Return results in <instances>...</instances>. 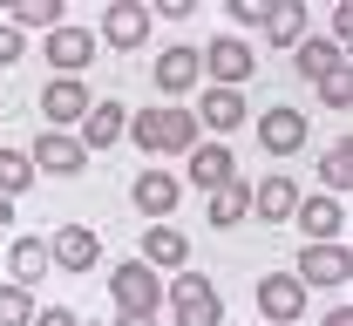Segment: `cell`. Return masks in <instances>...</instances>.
<instances>
[{
    "label": "cell",
    "mask_w": 353,
    "mask_h": 326,
    "mask_svg": "<svg viewBox=\"0 0 353 326\" xmlns=\"http://www.w3.org/2000/svg\"><path fill=\"white\" fill-rule=\"evenodd\" d=\"M130 143L150 150V156H163V150L190 156L197 150V116L190 109H130Z\"/></svg>",
    "instance_id": "cell-1"
},
{
    "label": "cell",
    "mask_w": 353,
    "mask_h": 326,
    "mask_svg": "<svg viewBox=\"0 0 353 326\" xmlns=\"http://www.w3.org/2000/svg\"><path fill=\"white\" fill-rule=\"evenodd\" d=\"M109 299H116L123 320H157V306H163V279H157L143 258H123L116 279H109Z\"/></svg>",
    "instance_id": "cell-2"
},
{
    "label": "cell",
    "mask_w": 353,
    "mask_h": 326,
    "mask_svg": "<svg viewBox=\"0 0 353 326\" xmlns=\"http://www.w3.org/2000/svg\"><path fill=\"white\" fill-rule=\"evenodd\" d=\"M163 299L176 306V326H224V299L204 272H176V285H163Z\"/></svg>",
    "instance_id": "cell-3"
},
{
    "label": "cell",
    "mask_w": 353,
    "mask_h": 326,
    "mask_svg": "<svg viewBox=\"0 0 353 326\" xmlns=\"http://www.w3.org/2000/svg\"><path fill=\"white\" fill-rule=\"evenodd\" d=\"M197 61H204L211 89H245L259 75V54H252V41H238V34H218L211 48H197Z\"/></svg>",
    "instance_id": "cell-4"
},
{
    "label": "cell",
    "mask_w": 353,
    "mask_h": 326,
    "mask_svg": "<svg viewBox=\"0 0 353 326\" xmlns=\"http://www.w3.org/2000/svg\"><path fill=\"white\" fill-rule=\"evenodd\" d=\"M292 279H299V285H347V279H353L347 238H340V245H306V252H299V265H292Z\"/></svg>",
    "instance_id": "cell-5"
},
{
    "label": "cell",
    "mask_w": 353,
    "mask_h": 326,
    "mask_svg": "<svg viewBox=\"0 0 353 326\" xmlns=\"http://www.w3.org/2000/svg\"><path fill=\"white\" fill-rule=\"evenodd\" d=\"M306 136H312V123L292 109V102H279V109H265V116H259L265 156H292V150H306Z\"/></svg>",
    "instance_id": "cell-6"
},
{
    "label": "cell",
    "mask_w": 353,
    "mask_h": 326,
    "mask_svg": "<svg viewBox=\"0 0 353 326\" xmlns=\"http://www.w3.org/2000/svg\"><path fill=\"white\" fill-rule=\"evenodd\" d=\"M28 163H34V177H41V170H48V177H82V170H88V150L68 136V130H48V136L28 150Z\"/></svg>",
    "instance_id": "cell-7"
},
{
    "label": "cell",
    "mask_w": 353,
    "mask_h": 326,
    "mask_svg": "<svg viewBox=\"0 0 353 326\" xmlns=\"http://www.w3.org/2000/svg\"><path fill=\"white\" fill-rule=\"evenodd\" d=\"M95 41L123 48V54L143 48V41H150V7H143V0H116V7H102V34H95Z\"/></svg>",
    "instance_id": "cell-8"
},
{
    "label": "cell",
    "mask_w": 353,
    "mask_h": 326,
    "mask_svg": "<svg viewBox=\"0 0 353 326\" xmlns=\"http://www.w3.org/2000/svg\"><path fill=\"white\" fill-rule=\"evenodd\" d=\"M95 258H102V238L88 225H61L48 238V265H61V272H95Z\"/></svg>",
    "instance_id": "cell-9"
},
{
    "label": "cell",
    "mask_w": 353,
    "mask_h": 326,
    "mask_svg": "<svg viewBox=\"0 0 353 326\" xmlns=\"http://www.w3.org/2000/svg\"><path fill=\"white\" fill-rule=\"evenodd\" d=\"M190 116H197V130H211V136L224 143L238 123H245V116H252V109H245V89H204Z\"/></svg>",
    "instance_id": "cell-10"
},
{
    "label": "cell",
    "mask_w": 353,
    "mask_h": 326,
    "mask_svg": "<svg viewBox=\"0 0 353 326\" xmlns=\"http://www.w3.org/2000/svg\"><path fill=\"white\" fill-rule=\"evenodd\" d=\"M88 102H95V95H88L82 75H54V82L41 89V116L54 123V130H68V123H82V116H88Z\"/></svg>",
    "instance_id": "cell-11"
},
{
    "label": "cell",
    "mask_w": 353,
    "mask_h": 326,
    "mask_svg": "<svg viewBox=\"0 0 353 326\" xmlns=\"http://www.w3.org/2000/svg\"><path fill=\"white\" fill-rule=\"evenodd\" d=\"M176 197H183V177H176V170H143V177L130 184V204L143 211V218H157V225L176 211Z\"/></svg>",
    "instance_id": "cell-12"
},
{
    "label": "cell",
    "mask_w": 353,
    "mask_h": 326,
    "mask_svg": "<svg viewBox=\"0 0 353 326\" xmlns=\"http://www.w3.org/2000/svg\"><path fill=\"white\" fill-rule=\"evenodd\" d=\"M48 61H54V75H82L88 61H95V28L61 21V28L48 34Z\"/></svg>",
    "instance_id": "cell-13"
},
{
    "label": "cell",
    "mask_w": 353,
    "mask_h": 326,
    "mask_svg": "<svg viewBox=\"0 0 353 326\" xmlns=\"http://www.w3.org/2000/svg\"><path fill=\"white\" fill-rule=\"evenodd\" d=\"M259 313L272 326H292L299 313H306V285L292 279V272H272V279H259Z\"/></svg>",
    "instance_id": "cell-14"
},
{
    "label": "cell",
    "mask_w": 353,
    "mask_h": 326,
    "mask_svg": "<svg viewBox=\"0 0 353 326\" xmlns=\"http://www.w3.org/2000/svg\"><path fill=\"white\" fill-rule=\"evenodd\" d=\"M292 225H299L312 245H340V232H347V204H333V197H299Z\"/></svg>",
    "instance_id": "cell-15"
},
{
    "label": "cell",
    "mask_w": 353,
    "mask_h": 326,
    "mask_svg": "<svg viewBox=\"0 0 353 326\" xmlns=\"http://www.w3.org/2000/svg\"><path fill=\"white\" fill-rule=\"evenodd\" d=\"M150 75H157V89L163 95H190L197 89V82H204V61H197V48H163V54H157V68H150Z\"/></svg>",
    "instance_id": "cell-16"
},
{
    "label": "cell",
    "mask_w": 353,
    "mask_h": 326,
    "mask_svg": "<svg viewBox=\"0 0 353 326\" xmlns=\"http://www.w3.org/2000/svg\"><path fill=\"white\" fill-rule=\"evenodd\" d=\"M299 211V184L285 177V170H272V177H259L252 184V218H265V225H285Z\"/></svg>",
    "instance_id": "cell-17"
},
{
    "label": "cell",
    "mask_w": 353,
    "mask_h": 326,
    "mask_svg": "<svg viewBox=\"0 0 353 326\" xmlns=\"http://www.w3.org/2000/svg\"><path fill=\"white\" fill-rule=\"evenodd\" d=\"M143 265L150 272H190V238L176 225H150L143 232Z\"/></svg>",
    "instance_id": "cell-18"
},
{
    "label": "cell",
    "mask_w": 353,
    "mask_h": 326,
    "mask_svg": "<svg viewBox=\"0 0 353 326\" xmlns=\"http://www.w3.org/2000/svg\"><path fill=\"white\" fill-rule=\"evenodd\" d=\"M197 190H224L231 177H238V156H231V143H197L190 150V170H183Z\"/></svg>",
    "instance_id": "cell-19"
},
{
    "label": "cell",
    "mask_w": 353,
    "mask_h": 326,
    "mask_svg": "<svg viewBox=\"0 0 353 326\" xmlns=\"http://www.w3.org/2000/svg\"><path fill=\"white\" fill-rule=\"evenodd\" d=\"M123 130H130V109L123 102H88V116H82V150L95 156V150H109V143H123Z\"/></svg>",
    "instance_id": "cell-20"
},
{
    "label": "cell",
    "mask_w": 353,
    "mask_h": 326,
    "mask_svg": "<svg viewBox=\"0 0 353 326\" xmlns=\"http://www.w3.org/2000/svg\"><path fill=\"white\" fill-rule=\"evenodd\" d=\"M48 272V238H14L7 245V285H34Z\"/></svg>",
    "instance_id": "cell-21"
},
{
    "label": "cell",
    "mask_w": 353,
    "mask_h": 326,
    "mask_svg": "<svg viewBox=\"0 0 353 326\" xmlns=\"http://www.w3.org/2000/svg\"><path fill=\"white\" fill-rule=\"evenodd\" d=\"M319 197H333V204H347V190H353V143L340 136L333 143V150H326V156H319Z\"/></svg>",
    "instance_id": "cell-22"
},
{
    "label": "cell",
    "mask_w": 353,
    "mask_h": 326,
    "mask_svg": "<svg viewBox=\"0 0 353 326\" xmlns=\"http://www.w3.org/2000/svg\"><path fill=\"white\" fill-rule=\"evenodd\" d=\"M265 41H272V48H299V41H306V7H299V0H272Z\"/></svg>",
    "instance_id": "cell-23"
},
{
    "label": "cell",
    "mask_w": 353,
    "mask_h": 326,
    "mask_svg": "<svg viewBox=\"0 0 353 326\" xmlns=\"http://www.w3.org/2000/svg\"><path fill=\"white\" fill-rule=\"evenodd\" d=\"M245 218H252V184H238V177H231L224 190H211V225H218V232L245 225Z\"/></svg>",
    "instance_id": "cell-24"
},
{
    "label": "cell",
    "mask_w": 353,
    "mask_h": 326,
    "mask_svg": "<svg viewBox=\"0 0 353 326\" xmlns=\"http://www.w3.org/2000/svg\"><path fill=\"white\" fill-rule=\"evenodd\" d=\"M61 21H68V14H61V0H14V7H7V28H21V34H28V28L54 34Z\"/></svg>",
    "instance_id": "cell-25"
},
{
    "label": "cell",
    "mask_w": 353,
    "mask_h": 326,
    "mask_svg": "<svg viewBox=\"0 0 353 326\" xmlns=\"http://www.w3.org/2000/svg\"><path fill=\"white\" fill-rule=\"evenodd\" d=\"M292 68H299L306 82H326V75L347 68V61H340V48H333V41H299V48H292Z\"/></svg>",
    "instance_id": "cell-26"
},
{
    "label": "cell",
    "mask_w": 353,
    "mask_h": 326,
    "mask_svg": "<svg viewBox=\"0 0 353 326\" xmlns=\"http://www.w3.org/2000/svg\"><path fill=\"white\" fill-rule=\"evenodd\" d=\"M21 190H34V163H28V150H0V197L14 204Z\"/></svg>",
    "instance_id": "cell-27"
},
{
    "label": "cell",
    "mask_w": 353,
    "mask_h": 326,
    "mask_svg": "<svg viewBox=\"0 0 353 326\" xmlns=\"http://www.w3.org/2000/svg\"><path fill=\"white\" fill-rule=\"evenodd\" d=\"M0 326H34V292L28 285H0Z\"/></svg>",
    "instance_id": "cell-28"
},
{
    "label": "cell",
    "mask_w": 353,
    "mask_h": 326,
    "mask_svg": "<svg viewBox=\"0 0 353 326\" xmlns=\"http://www.w3.org/2000/svg\"><path fill=\"white\" fill-rule=\"evenodd\" d=\"M312 89H319L326 109H340V116L353 109V75H347V68H333V75H326V82H312Z\"/></svg>",
    "instance_id": "cell-29"
},
{
    "label": "cell",
    "mask_w": 353,
    "mask_h": 326,
    "mask_svg": "<svg viewBox=\"0 0 353 326\" xmlns=\"http://www.w3.org/2000/svg\"><path fill=\"white\" fill-rule=\"evenodd\" d=\"M265 14H272V0H231V21L238 28H265Z\"/></svg>",
    "instance_id": "cell-30"
},
{
    "label": "cell",
    "mask_w": 353,
    "mask_h": 326,
    "mask_svg": "<svg viewBox=\"0 0 353 326\" xmlns=\"http://www.w3.org/2000/svg\"><path fill=\"white\" fill-rule=\"evenodd\" d=\"M21 54H28V34L0 21V68H7V61H21Z\"/></svg>",
    "instance_id": "cell-31"
},
{
    "label": "cell",
    "mask_w": 353,
    "mask_h": 326,
    "mask_svg": "<svg viewBox=\"0 0 353 326\" xmlns=\"http://www.w3.org/2000/svg\"><path fill=\"white\" fill-rule=\"evenodd\" d=\"M34 326H82L68 306H34Z\"/></svg>",
    "instance_id": "cell-32"
},
{
    "label": "cell",
    "mask_w": 353,
    "mask_h": 326,
    "mask_svg": "<svg viewBox=\"0 0 353 326\" xmlns=\"http://www.w3.org/2000/svg\"><path fill=\"white\" fill-rule=\"evenodd\" d=\"M319 326H353V306H347V299H340V306H333V313H326V320H319Z\"/></svg>",
    "instance_id": "cell-33"
},
{
    "label": "cell",
    "mask_w": 353,
    "mask_h": 326,
    "mask_svg": "<svg viewBox=\"0 0 353 326\" xmlns=\"http://www.w3.org/2000/svg\"><path fill=\"white\" fill-rule=\"evenodd\" d=\"M0 225H14V204H7V197H0Z\"/></svg>",
    "instance_id": "cell-34"
},
{
    "label": "cell",
    "mask_w": 353,
    "mask_h": 326,
    "mask_svg": "<svg viewBox=\"0 0 353 326\" xmlns=\"http://www.w3.org/2000/svg\"><path fill=\"white\" fill-rule=\"evenodd\" d=\"M123 326H157V320H123Z\"/></svg>",
    "instance_id": "cell-35"
},
{
    "label": "cell",
    "mask_w": 353,
    "mask_h": 326,
    "mask_svg": "<svg viewBox=\"0 0 353 326\" xmlns=\"http://www.w3.org/2000/svg\"><path fill=\"white\" fill-rule=\"evenodd\" d=\"M82 326H88V320H82Z\"/></svg>",
    "instance_id": "cell-36"
}]
</instances>
